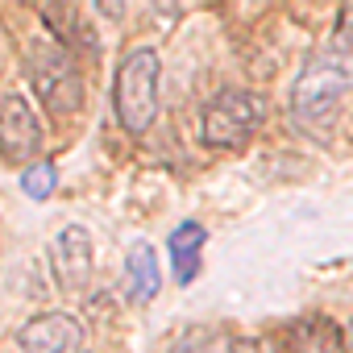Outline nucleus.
<instances>
[{
    "mask_svg": "<svg viewBox=\"0 0 353 353\" xmlns=\"http://www.w3.org/2000/svg\"><path fill=\"white\" fill-rule=\"evenodd\" d=\"M349 349H353V324H349Z\"/></svg>",
    "mask_w": 353,
    "mask_h": 353,
    "instance_id": "nucleus-16",
    "label": "nucleus"
},
{
    "mask_svg": "<svg viewBox=\"0 0 353 353\" xmlns=\"http://www.w3.org/2000/svg\"><path fill=\"white\" fill-rule=\"evenodd\" d=\"M332 42H336L341 50H349V54H353V5H345V9H341L336 30H332Z\"/></svg>",
    "mask_w": 353,
    "mask_h": 353,
    "instance_id": "nucleus-14",
    "label": "nucleus"
},
{
    "mask_svg": "<svg viewBox=\"0 0 353 353\" xmlns=\"http://www.w3.org/2000/svg\"><path fill=\"white\" fill-rule=\"evenodd\" d=\"M26 71H30V83L38 92V100L50 108V112H75L83 104V79H79V67L71 59V50L63 42H54L50 34L46 38H34L26 46Z\"/></svg>",
    "mask_w": 353,
    "mask_h": 353,
    "instance_id": "nucleus-2",
    "label": "nucleus"
},
{
    "mask_svg": "<svg viewBox=\"0 0 353 353\" xmlns=\"http://www.w3.org/2000/svg\"><path fill=\"white\" fill-rule=\"evenodd\" d=\"M174 353H233V341L212 336V332H188L179 345H174Z\"/></svg>",
    "mask_w": 353,
    "mask_h": 353,
    "instance_id": "nucleus-13",
    "label": "nucleus"
},
{
    "mask_svg": "<svg viewBox=\"0 0 353 353\" xmlns=\"http://www.w3.org/2000/svg\"><path fill=\"white\" fill-rule=\"evenodd\" d=\"M54 183H59L54 162H38V166H30V170L21 174V192H26L30 200H46V196L54 192Z\"/></svg>",
    "mask_w": 353,
    "mask_h": 353,
    "instance_id": "nucleus-12",
    "label": "nucleus"
},
{
    "mask_svg": "<svg viewBox=\"0 0 353 353\" xmlns=\"http://www.w3.org/2000/svg\"><path fill=\"white\" fill-rule=\"evenodd\" d=\"M42 150V125L38 112L21 100V96H5L0 100V158L9 162H26Z\"/></svg>",
    "mask_w": 353,
    "mask_h": 353,
    "instance_id": "nucleus-5",
    "label": "nucleus"
},
{
    "mask_svg": "<svg viewBox=\"0 0 353 353\" xmlns=\"http://www.w3.org/2000/svg\"><path fill=\"white\" fill-rule=\"evenodd\" d=\"M204 241H208V233H204V225H200V221H183L179 229L170 233L166 250H170V266H174V279H179V283H192V279L200 274Z\"/></svg>",
    "mask_w": 353,
    "mask_h": 353,
    "instance_id": "nucleus-9",
    "label": "nucleus"
},
{
    "mask_svg": "<svg viewBox=\"0 0 353 353\" xmlns=\"http://www.w3.org/2000/svg\"><path fill=\"white\" fill-rule=\"evenodd\" d=\"M233 353H283L274 341H266V336H237L233 341Z\"/></svg>",
    "mask_w": 353,
    "mask_h": 353,
    "instance_id": "nucleus-15",
    "label": "nucleus"
},
{
    "mask_svg": "<svg viewBox=\"0 0 353 353\" xmlns=\"http://www.w3.org/2000/svg\"><path fill=\"white\" fill-rule=\"evenodd\" d=\"M353 88V54L341 50L336 42H328L324 50H316L299 79L291 83V112L303 125H320L336 112V104L345 100V92Z\"/></svg>",
    "mask_w": 353,
    "mask_h": 353,
    "instance_id": "nucleus-1",
    "label": "nucleus"
},
{
    "mask_svg": "<svg viewBox=\"0 0 353 353\" xmlns=\"http://www.w3.org/2000/svg\"><path fill=\"white\" fill-rule=\"evenodd\" d=\"M266 121V100L250 88H225L216 92L204 112H200V137L216 150H233L245 145L254 137V129Z\"/></svg>",
    "mask_w": 353,
    "mask_h": 353,
    "instance_id": "nucleus-4",
    "label": "nucleus"
},
{
    "mask_svg": "<svg viewBox=\"0 0 353 353\" xmlns=\"http://www.w3.org/2000/svg\"><path fill=\"white\" fill-rule=\"evenodd\" d=\"M42 21L50 26V38L54 42H63L67 50L71 46H79V50H92L96 54V30H92V21H88V13L83 9H75V5H42Z\"/></svg>",
    "mask_w": 353,
    "mask_h": 353,
    "instance_id": "nucleus-8",
    "label": "nucleus"
},
{
    "mask_svg": "<svg viewBox=\"0 0 353 353\" xmlns=\"http://www.w3.org/2000/svg\"><path fill=\"white\" fill-rule=\"evenodd\" d=\"M54 266H59V274H63L67 287H79L92 274V237L79 225H67L54 237Z\"/></svg>",
    "mask_w": 353,
    "mask_h": 353,
    "instance_id": "nucleus-7",
    "label": "nucleus"
},
{
    "mask_svg": "<svg viewBox=\"0 0 353 353\" xmlns=\"http://www.w3.org/2000/svg\"><path fill=\"white\" fill-rule=\"evenodd\" d=\"M125 279H129V291H133L137 299H154V295H158L162 270H158V254H154L145 241H137V245L129 250V258H125Z\"/></svg>",
    "mask_w": 353,
    "mask_h": 353,
    "instance_id": "nucleus-11",
    "label": "nucleus"
},
{
    "mask_svg": "<svg viewBox=\"0 0 353 353\" xmlns=\"http://www.w3.org/2000/svg\"><path fill=\"white\" fill-rule=\"evenodd\" d=\"M79 336H83V328H79V320L67 316V312L34 316V320L17 332V341H21L26 353H75V349H79Z\"/></svg>",
    "mask_w": 353,
    "mask_h": 353,
    "instance_id": "nucleus-6",
    "label": "nucleus"
},
{
    "mask_svg": "<svg viewBox=\"0 0 353 353\" xmlns=\"http://www.w3.org/2000/svg\"><path fill=\"white\" fill-rule=\"evenodd\" d=\"M291 349L295 353H345L341 328L324 316H307L291 328Z\"/></svg>",
    "mask_w": 353,
    "mask_h": 353,
    "instance_id": "nucleus-10",
    "label": "nucleus"
},
{
    "mask_svg": "<svg viewBox=\"0 0 353 353\" xmlns=\"http://www.w3.org/2000/svg\"><path fill=\"white\" fill-rule=\"evenodd\" d=\"M158 79H162L158 50L137 46V50H129L121 59L117 88H112V104H117V121L129 133H145L154 125V112H158Z\"/></svg>",
    "mask_w": 353,
    "mask_h": 353,
    "instance_id": "nucleus-3",
    "label": "nucleus"
}]
</instances>
